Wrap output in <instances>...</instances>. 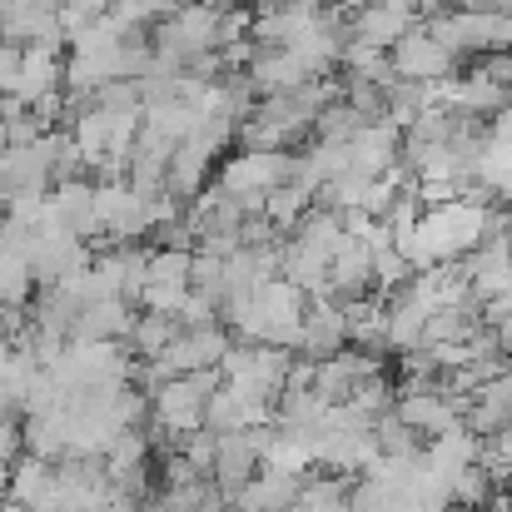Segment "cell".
Returning <instances> with one entry per match:
<instances>
[{"instance_id":"6da1fadb","label":"cell","mask_w":512,"mask_h":512,"mask_svg":"<svg viewBox=\"0 0 512 512\" xmlns=\"http://www.w3.org/2000/svg\"><path fill=\"white\" fill-rule=\"evenodd\" d=\"M219 368H194V373H179L165 378L155 393H150V423H160L174 443L194 428H204V408H209V393L219 388Z\"/></svg>"},{"instance_id":"7a4b0ae2","label":"cell","mask_w":512,"mask_h":512,"mask_svg":"<svg viewBox=\"0 0 512 512\" xmlns=\"http://www.w3.org/2000/svg\"><path fill=\"white\" fill-rule=\"evenodd\" d=\"M388 70L398 80H423V85H443L458 70V55L428 30V25H408L393 45H388Z\"/></svg>"},{"instance_id":"3957f363","label":"cell","mask_w":512,"mask_h":512,"mask_svg":"<svg viewBox=\"0 0 512 512\" xmlns=\"http://www.w3.org/2000/svg\"><path fill=\"white\" fill-rule=\"evenodd\" d=\"M254 473H259V448H254V433H249V428H229V433H219L209 483H214L224 498H234V493H239V488H244Z\"/></svg>"},{"instance_id":"277c9868","label":"cell","mask_w":512,"mask_h":512,"mask_svg":"<svg viewBox=\"0 0 512 512\" xmlns=\"http://www.w3.org/2000/svg\"><path fill=\"white\" fill-rule=\"evenodd\" d=\"M135 324V304L130 299H115V294H100L90 304H80L75 324H70V339L75 343H105V339H125Z\"/></svg>"},{"instance_id":"5b68a950","label":"cell","mask_w":512,"mask_h":512,"mask_svg":"<svg viewBox=\"0 0 512 512\" xmlns=\"http://www.w3.org/2000/svg\"><path fill=\"white\" fill-rule=\"evenodd\" d=\"M299 483H304V478L259 463V473L229 498V512H289L294 498H299Z\"/></svg>"},{"instance_id":"8992f818","label":"cell","mask_w":512,"mask_h":512,"mask_svg":"<svg viewBox=\"0 0 512 512\" xmlns=\"http://www.w3.org/2000/svg\"><path fill=\"white\" fill-rule=\"evenodd\" d=\"M5 498H15V503H25V508H35V512H50V503H55V463L50 458H35V453H20L10 463Z\"/></svg>"},{"instance_id":"52a82bcc","label":"cell","mask_w":512,"mask_h":512,"mask_svg":"<svg viewBox=\"0 0 512 512\" xmlns=\"http://www.w3.org/2000/svg\"><path fill=\"white\" fill-rule=\"evenodd\" d=\"M174 334H179V319H174V314L140 309L135 324H130V334H125V343H130L135 358H155V353H165V348L174 343Z\"/></svg>"},{"instance_id":"ba28073f","label":"cell","mask_w":512,"mask_h":512,"mask_svg":"<svg viewBox=\"0 0 512 512\" xmlns=\"http://www.w3.org/2000/svg\"><path fill=\"white\" fill-rule=\"evenodd\" d=\"M368 433H373V443H378V453H383V458H418V453H423V438H418V433L393 413V408H388V413H378Z\"/></svg>"},{"instance_id":"9c48e42d","label":"cell","mask_w":512,"mask_h":512,"mask_svg":"<svg viewBox=\"0 0 512 512\" xmlns=\"http://www.w3.org/2000/svg\"><path fill=\"white\" fill-rule=\"evenodd\" d=\"M25 453V428H20V413L0 418V463H15Z\"/></svg>"},{"instance_id":"30bf717a","label":"cell","mask_w":512,"mask_h":512,"mask_svg":"<svg viewBox=\"0 0 512 512\" xmlns=\"http://www.w3.org/2000/svg\"><path fill=\"white\" fill-rule=\"evenodd\" d=\"M10 353H15V343H10V334H5V329H0V368H5V363H10Z\"/></svg>"},{"instance_id":"8fae6325","label":"cell","mask_w":512,"mask_h":512,"mask_svg":"<svg viewBox=\"0 0 512 512\" xmlns=\"http://www.w3.org/2000/svg\"><path fill=\"white\" fill-rule=\"evenodd\" d=\"M0 512H35V508H25V503H15V498H0Z\"/></svg>"},{"instance_id":"7c38bea8","label":"cell","mask_w":512,"mask_h":512,"mask_svg":"<svg viewBox=\"0 0 512 512\" xmlns=\"http://www.w3.org/2000/svg\"><path fill=\"white\" fill-rule=\"evenodd\" d=\"M10 413H15V403H10V398H5V388H0V418H10Z\"/></svg>"}]
</instances>
